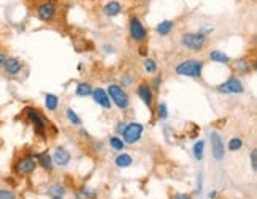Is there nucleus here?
I'll list each match as a JSON object with an SVG mask.
<instances>
[{
	"label": "nucleus",
	"mask_w": 257,
	"mask_h": 199,
	"mask_svg": "<svg viewBox=\"0 0 257 199\" xmlns=\"http://www.w3.org/2000/svg\"><path fill=\"white\" fill-rule=\"evenodd\" d=\"M173 29H175V22L170 21V19H165V21H161L156 26V32H157V35H161V36H167V35L171 33Z\"/></svg>",
	"instance_id": "19"
},
{
	"label": "nucleus",
	"mask_w": 257,
	"mask_h": 199,
	"mask_svg": "<svg viewBox=\"0 0 257 199\" xmlns=\"http://www.w3.org/2000/svg\"><path fill=\"white\" fill-rule=\"evenodd\" d=\"M241 147H243V139H241L240 136H233L229 139V144H227V149L230 152H238L241 150Z\"/></svg>",
	"instance_id": "28"
},
{
	"label": "nucleus",
	"mask_w": 257,
	"mask_h": 199,
	"mask_svg": "<svg viewBox=\"0 0 257 199\" xmlns=\"http://www.w3.org/2000/svg\"><path fill=\"white\" fill-rule=\"evenodd\" d=\"M208 41V36L200 33L199 30L197 32H184L181 33L179 36V43L183 48H186L187 51H192V52H199L207 46Z\"/></svg>",
	"instance_id": "3"
},
{
	"label": "nucleus",
	"mask_w": 257,
	"mask_h": 199,
	"mask_svg": "<svg viewBox=\"0 0 257 199\" xmlns=\"http://www.w3.org/2000/svg\"><path fill=\"white\" fill-rule=\"evenodd\" d=\"M208 59L211 60V62L222 64V65H230V62H232V59L225 54L224 51H219V49H211L208 52Z\"/></svg>",
	"instance_id": "17"
},
{
	"label": "nucleus",
	"mask_w": 257,
	"mask_h": 199,
	"mask_svg": "<svg viewBox=\"0 0 257 199\" xmlns=\"http://www.w3.org/2000/svg\"><path fill=\"white\" fill-rule=\"evenodd\" d=\"M46 195L49 198H54V196H62L65 195V187L60 185V183H52V185H49L46 188Z\"/></svg>",
	"instance_id": "25"
},
{
	"label": "nucleus",
	"mask_w": 257,
	"mask_h": 199,
	"mask_svg": "<svg viewBox=\"0 0 257 199\" xmlns=\"http://www.w3.org/2000/svg\"><path fill=\"white\" fill-rule=\"evenodd\" d=\"M51 158H52V163H54L56 167H67L72 162L70 152L67 149H64V147H57L54 152H52Z\"/></svg>",
	"instance_id": "12"
},
{
	"label": "nucleus",
	"mask_w": 257,
	"mask_h": 199,
	"mask_svg": "<svg viewBox=\"0 0 257 199\" xmlns=\"http://www.w3.org/2000/svg\"><path fill=\"white\" fill-rule=\"evenodd\" d=\"M56 5L54 2H51V0H48V2H43L40 3L39 6H37L35 10V16L39 18L42 22H51L52 19L56 18Z\"/></svg>",
	"instance_id": "10"
},
{
	"label": "nucleus",
	"mask_w": 257,
	"mask_h": 199,
	"mask_svg": "<svg viewBox=\"0 0 257 199\" xmlns=\"http://www.w3.org/2000/svg\"><path fill=\"white\" fill-rule=\"evenodd\" d=\"M51 199H64L62 196H54V198H51Z\"/></svg>",
	"instance_id": "41"
},
{
	"label": "nucleus",
	"mask_w": 257,
	"mask_h": 199,
	"mask_svg": "<svg viewBox=\"0 0 257 199\" xmlns=\"http://www.w3.org/2000/svg\"><path fill=\"white\" fill-rule=\"evenodd\" d=\"M126 124L127 122H123V120H119V122H116V125H115V133L118 134V136H121L124 133V128H126Z\"/></svg>",
	"instance_id": "34"
},
{
	"label": "nucleus",
	"mask_w": 257,
	"mask_h": 199,
	"mask_svg": "<svg viewBox=\"0 0 257 199\" xmlns=\"http://www.w3.org/2000/svg\"><path fill=\"white\" fill-rule=\"evenodd\" d=\"M216 196H217L216 191H210V195H208V198H210V199H216Z\"/></svg>",
	"instance_id": "39"
},
{
	"label": "nucleus",
	"mask_w": 257,
	"mask_h": 199,
	"mask_svg": "<svg viewBox=\"0 0 257 199\" xmlns=\"http://www.w3.org/2000/svg\"><path fill=\"white\" fill-rule=\"evenodd\" d=\"M132 84H133V76L132 74H124L123 78H121L119 86L123 87V89H127V87H130Z\"/></svg>",
	"instance_id": "32"
},
{
	"label": "nucleus",
	"mask_w": 257,
	"mask_h": 199,
	"mask_svg": "<svg viewBox=\"0 0 257 199\" xmlns=\"http://www.w3.org/2000/svg\"><path fill=\"white\" fill-rule=\"evenodd\" d=\"M24 116L26 119L29 120V124L34 127V132L37 136L40 137H46V133H48V120L44 119L43 114L35 109V108H26L24 109Z\"/></svg>",
	"instance_id": "4"
},
{
	"label": "nucleus",
	"mask_w": 257,
	"mask_h": 199,
	"mask_svg": "<svg viewBox=\"0 0 257 199\" xmlns=\"http://www.w3.org/2000/svg\"><path fill=\"white\" fill-rule=\"evenodd\" d=\"M128 35H130L132 41L138 44L148 40V29L145 27V24H143L138 16H132L130 21H128Z\"/></svg>",
	"instance_id": "7"
},
{
	"label": "nucleus",
	"mask_w": 257,
	"mask_h": 199,
	"mask_svg": "<svg viewBox=\"0 0 257 199\" xmlns=\"http://www.w3.org/2000/svg\"><path fill=\"white\" fill-rule=\"evenodd\" d=\"M157 62L153 57H145L143 60V70H145L148 74H156L157 73Z\"/></svg>",
	"instance_id": "26"
},
{
	"label": "nucleus",
	"mask_w": 257,
	"mask_h": 199,
	"mask_svg": "<svg viewBox=\"0 0 257 199\" xmlns=\"http://www.w3.org/2000/svg\"><path fill=\"white\" fill-rule=\"evenodd\" d=\"M216 90L219 94H224V95H241L245 92V84L238 76H230L227 81L219 84Z\"/></svg>",
	"instance_id": "8"
},
{
	"label": "nucleus",
	"mask_w": 257,
	"mask_h": 199,
	"mask_svg": "<svg viewBox=\"0 0 257 199\" xmlns=\"http://www.w3.org/2000/svg\"><path fill=\"white\" fill-rule=\"evenodd\" d=\"M105 90H107L111 103L115 104L116 108H119L121 111H127L130 108V97H128L127 90L121 87L119 84H110Z\"/></svg>",
	"instance_id": "5"
},
{
	"label": "nucleus",
	"mask_w": 257,
	"mask_h": 199,
	"mask_svg": "<svg viewBox=\"0 0 257 199\" xmlns=\"http://www.w3.org/2000/svg\"><path fill=\"white\" fill-rule=\"evenodd\" d=\"M170 199H191V195H187V193H176V195H173Z\"/></svg>",
	"instance_id": "38"
},
{
	"label": "nucleus",
	"mask_w": 257,
	"mask_h": 199,
	"mask_svg": "<svg viewBox=\"0 0 257 199\" xmlns=\"http://www.w3.org/2000/svg\"><path fill=\"white\" fill-rule=\"evenodd\" d=\"M233 70H235L238 74H248L253 71V62L248 57H241V59L235 60Z\"/></svg>",
	"instance_id": "18"
},
{
	"label": "nucleus",
	"mask_w": 257,
	"mask_h": 199,
	"mask_svg": "<svg viewBox=\"0 0 257 199\" xmlns=\"http://www.w3.org/2000/svg\"><path fill=\"white\" fill-rule=\"evenodd\" d=\"M75 199H85V196H83L81 193H77L75 195Z\"/></svg>",
	"instance_id": "40"
},
{
	"label": "nucleus",
	"mask_w": 257,
	"mask_h": 199,
	"mask_svg": "<svg viewBox=\"0 0 257 199\" xmlns=\"http://www.w3.org/2000/svg\"><path fill=\"white\" fill-rule=\"evenodd\" d=\"M92 90H94V87L90 86L89 82H78L77 84V89H75V95L77 97H81V98H86V97H90L92 95Z\"/></svg>",
	"instance_id": "21"
},
{
	"label": "nucleus",
	"mask_w": 257,
	"mask_h": 199,
	"mask_svg": "<svg viewBox=\"0 0 257 199\" xmlns=\"http://www.w3.org/2000/svg\"><path fill=\"white\" fill-rule=\"evenodd\" d=\"M39 165H37V160H35V154H24V155H19L16 160L13 162V172L19 175V177H27V175H32Z\"/></svg>",
	"instance_id": "2"
},
{
	"label": "nucleus",
	"mask_w": 257,
	"mask_h": 199,
	"mask_svg": "<svg viewBox=\"0 0 257 199\" xmlns=\"http://www.w3.org/2000/svg\"><path fill=\"white\" fill-rule=\"evenodd\" d=\"M65 117H67V120H69L73 127H81V124H83L81 117H80L78 114L75 112V109H72V108H67V109H65Z\"/></svg>",
	"instance_id": "27"
},
{
	"label": "nucleus",
	"mask_w": 257,
	"mask_h": 199,
	"mask_svg": "<svg viewBox=\"0 0 257 199\" xmlns=\"http://www.w3.org/2000/svg\"><path fill=\"white\" fill-rule=\"evenodd\" d=\"M115 165L121 169H126V167H130L133 165V158L132 155L126 154V152H121V154L115 158Z\"/></svg>",
	"instance_id": "20"
},
{
	"label": "nucleus",
	"mask_w": 257,
	"mask_h": 199,
	"mask_svg": "<svg viewBox=\"0 0 257 199\" xmlns=\"http://www.w3.org/2000/svg\"><path fill=\"white\" fill-rule=\"evenodd\" d=\"M161 84H162V78H161V74H157V76H154V79L149 86H151V89L157 92V90H161Z\"/></svg>",
	"instance_id": "33"
},
{
	"label": "nucleus",
	"mask_w": 257,
	"mask_h": 199,
	"mask_svg": "<svg viewBox=\"0 0 257 199\" xmlns=\"http://www.w3.org/2000/svg\"><path fill=\"white\" fill-rule=\"evenodd\" d=\"M143 132H145L143 124H140V122H128V124H126L124 133L121 134V137H123L126 145H133L141 141Z\"/></svg>",
	"instance_id": "6"
},
{
	"label": "nucleus",
	"mask_w": 257,
	"mask_h": 199,
	"mask_svg": "<svg viewBox=\"0 0 257 199\" xmlns=\"http://www.w3.org/2000/svg\"><path fill=\"white\" fill-rule=\"evenodd\" d=\"M203 66H205V62H203V60L186 59V60H181V62L175 66V73L178 76H184V78L197 79L202 76Z\"/></svg>",
	"instance_id": "1"
},
{
	"label": "nucleus",
	"mask_w": 257,
	"mask_h": 199,
	"mask_svg": "<svg viewBox=\"0 0 257 199\" xmlns=\"http://www.w3.org/2000/svg\"><path fill=\"white\" fill-rule=\"evenodd\" d=\"M137 95L143 101V104L148 106L149 109H153L154 106V90L151 89L148 82H140L137 86Z\"/></svg>",
	"instance_id": "11"
},
{
	"label": "nucleus",
	"mask_w": 257,
	"mask_h": 199,
	"mask_svg": "<svg viewBox=\"0 0 257 199\" xmlns=\"http://www.w3.org/2000/svg\"><path fill=\"white\" fill-rule=\"evenodd\" d=\"M210 142H211V155L216 160V162H222L225 157V147L221 134L217 132L210 133Z\"/></svg>",
	"instance_id": "9"
},
{
	"label": "nucleus",
	"mask_w": 257,
	"mask_h": 199,
	"mask_svg": "<svg viewBox=\"0 0 257 199\" xmlns=\"http://www.w3.org/2000/svg\"><path fill=\"white\" fill-rule=\"evenodd\" d=\"M249 157H251V167H253V171L256 172L257 171V150L253 149L251 154H249Z\"/></svg>",
	"instance_id": "35"
},
{
	"label": "nucleus",
	"mask_w": 257,
	"mask_h": 199,
	"mask_svg": "<svg viewBox=\"0 0 257 199\" xmlns=\"http://www.w3.org/2000/svg\"><path fill=\"white\" fill-rule=\"evenodd\" d=\"M59 97L54 94H46L44 95V108H46L49 112H54L59 108Z\"/></svg>",
	"instance_id": "22"
},
{
	"label": "nucleus",
	"mask_w": 257,
	"mask_h": 199,
	"mask_svg": "<svg viewBox=\"0 0 257 199\" xmlns=\"http://www.w3.org/2000/svg\"><path fill=\"white\" fill-rule=\"evenodd\" d=\"M80 193L85 196V199H97V196H99V191L94 188H87V187H83L80 190Z\"/></svg>",
	"instance_id": "30"
},
{
	"label": "nucleus",
	"mask_w": 257,
	"mask_h": 199,
	"mask_svg": "<svg viewBox=\"0 0 257 199\" xmlns=\"http://www.w3.org/2000/svg\"><path fill=\"white\" fill-rule=\"evenodd\" d=\"M102 49H103L105 54H113V52H115V46H111V44H103Z\"/></svg>",
	"instance_id": "37"
},
{
	"label": "nucleus",
	"mask_w": 257,
	"mask_h": 199,
	"mask_svg": "<svg viewBox=\"0 0 257 199\" xmlns=\"http://www.w3.org/2000/svg\"><path fill=\"white\" fill-rule=\"evenodd\" d=\"M102 11L107 18H116V16H119V14H123L124 5L121 3L119 0H108V2L103 5Z\"/></svg>",
	"instance_id": "15"
},
{
	"label": "nucleus",
	"mask_w": 257,
	"mask_h": 199,
	"mask_svg": "<svg viewBox=\"0 0 257 199\" xmlns=\"http://www.w3.org/2000/svg\"><path fill=\"white\" fill-rule=\"evenodd\" d=\"M0 199H18V195L11 188L0 187Z\"/></svg>",
	"instance_id": "31"
},
{
	"label": "nucleus",
	"mask_w": 257,
	"mask_h": 199,
	"mask_svg": "<svg viewBox=\"0 0 257 199\" xmlns=\"http://www.w3.org/2000/svg\"><path fill=\"white\" fill-rule=\"evenodd\" d=\"M192 155H194L195 160H197V162H202L203 157H205V142H203L202 139H199L197 142L194 144V147H192Z\"/></svg>",
	"instance_id": "24"
},
{
	"label": "nucleus",
	"mask_w": 257,
	"mask_h": 199,
	"mask_svg": "<svg viewBox=\"0 0 257 199\" xmlns=\"http://www.w3.org/2000/svg\"><path fill=\"white\" fill-rule=\"evenodd\" d=\"M108 144H110V147L115 152H124V149H126V142L123 141V137L118 136V134L110 136L108 137Z\"/></svg>",
	"instance_id": "23"
},
{
	"label": "nucleus",
	"mask_w": 257,
	"mask_h": 199,
	"mask_svg": "<svg viewBox=\"0 0 257 199\" xmlns=\"http://www.w3.org/2000/svg\"><path fill=\"white\" fill-rule=\"evenodd\" d=\"M35 160H37V165L42 169H44L46 172H51L54 169V163H52V158H51V154L48 152H40V154H35Z\"/></svg>",
	"instance_id": "16"
},
{
	"label": "nucleus",
	"mask_w": 257,
	"mask_h": 199,
	"mask_svg": "<svg viewBox=\"0 0 257 199\" xmlns=\"http://www.w3.org/2000/svg\"><path fill=\"white\" fill-rule=\"evenodd\" d=\"M6 59H8V56H6V52L0 49V70H2V68H3L5 62H6Z\"/></svg>",
	"instance_id": "36"
},
{
	"label": "nucleus",
	"mask_w": 257,
	"mask_h": 199,
	"mask_svg": "<svg viewBox=\"0 0 257 199\" xmlns=\"http://www.w3.org/2000/svg\"><path fill=\"white\" fill-rule=\"evenodd\" d=\"M92 100L100 106V108H103V109H111V106H113V103H111V100H110V97H108V94H107V90H105L103 87H94V90H92Z\"/></svg>",
	"instance_id": "14"
},
{
	"label": "nucleus",
	"mask_w": 257,
	"mask_h": 199,
	"mask_svg": "<svg viewBox=\"0 0 257 199\" xmlns=\"http://www.w3.org/2000/svg\"><path fill=\"white\" fill-rule=\"evenodd\" d=\"M22 68H24V64H22V60L18 59V57H8L6 59V62L3 65L2 70L5 71L6 76H11V78H14V76H18Z\"/></svg>",
	"instance_id": "13"
},
{
	"label": "nucleus",
	"mask_w": 257,
	"mask_h": 199,
	"mask_svg": "<svg viewBox=\"0 0 257 199\" xmlns=\"http://www.w3.org/2000/svg\"><path fill=\"white\" fill-rule=\"evenodd\" d=\"M157 119L159 120H167L169 119V106L165 101H161L157 104Z\"/></svg>",
	"instance_id": "29"
}]
</instances>
